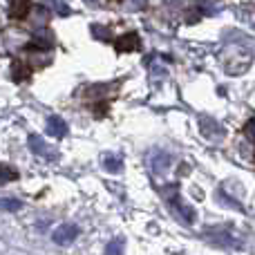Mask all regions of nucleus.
Instances as JSON below:
<instances>
[{
    "mask_svg": "<svg viewBox=\"0 0 255 255\" xmlns=\"http://www.w3.org/2000/svg\"><path fill=\"white\" fill-rule=\"evenodd\" d=\"M124 251V244L121 242H112L110 247H108V253H121Z\"/></svg>",
    "mask_w": 255,
    "mask_h": 255,
    "instance_id": "obj_9",
    "label": "nucleus"
},
{
    "mask_svg": "<svg viewBox=\"0 0 255 255\" xmlns=\"http://www.w3.org/2000/svg\"><path fill=\"white\" fill-rule=\"evenodd\" d=\"M29 143H31V148H34L36 154H49V148L45 143H40L38 136H29ZM49 157H54V154H49Z\"/></svg>",
    "mask_w": 255,
    "mask_h": 255,
    "instance_id": "obj_6",
    "label": "nucleus"
},
{
    "mask_svg": "<svg viewBox=\"0 0 255 255\" xmlns=\"http://www.w3.org/2000/svg\"><path fill=\"white\" fill-rule=\"evenodd\" d=\"M141 47V40H139V36L136 34H124V36H119V38L115 40V49L117 52H134V49H139Z\"/></svg>",
    "mask_w": 255,
    "mask_h": 255,
    "instance_id": "obj_2",
    "label": "nucleus"
},
{
    "mask_svg": "<svg viewBox=\"0 0 255 255\" xmlns=\"http://www.w3.org/2000/svg\"><path fill=\"white\" fill-rule=\"evenodd\" d=\"M121 166H124V163H121V159L106 157V168H108L110 172H119V170H121Z\"/></svg>",
    "mask_w": 255,
    "mask_h": 255,
    "instance_id": "obj_8",
    "label": "nucleus"
},
{
    "mask_svg": "<svg viewBox=\"0 0 255 255\" xmlns=\"http://www.w3.org/2000/svg\"><path fill=\"white\" fill-rule=\"evenodd\" d=\"M47 132L52 136H65L67 134V124L61 117H49L47 119Z\"/></svg>",
    "mask_w": 255,
    "mask_h": 255,
    "instance_id": "obj_4",
    "label": "nucleus"
},
{
    "mask_svg": "<svg viewBox=\"0 0 255 255\" xmlns=\"http://www.w3.org/2000/svg\"><path fill=\"white\" fill-rule=\"evenodd\" d=\"M20 206L18 199H0V211H20Z\"/></svg>",
    "mask_w": 255,
    "mask_h": 255,
    "instance_id": "obj_7",
    "label": "nucleus"
},
{
    "mask_svg": "<svg viewBox=\"0 0 255 255\" xmlns=\"http://www.w3.org/2000/svg\"><path fill=\"white\" fill-rule=\"evenodd\" d=\"M247 134H249V136H251V139L255 141V119H251V121H249V124H247Z\"/></svg>",
    "mask_w": 255,
    "mask_h": 255,
    "instance_id": "obj_10",
    "label": "nucleus"
},
{
    "mask_svg": "<svg viewBox=\"0 0 255 255\" xmlns=\"http://www.w3.org/2000/svg\"><path fill=\"white\" fill-rule=\"evenodd\" d=\"M76 235H79V226L76 224H61L52 233V240L56 244H70V242L76 240Z\"/></svg>",
    "mask_w": 255,
    "mask_h": 255,
    "instance_id": "obj_1",
    "label": "nucleus"
},
{
    "mask_svg": "<svg viewBox=\"0 0 255 255\" xmlns=\"http://www.w3.org/2000/svg\"><path fill=\"white\" fill-rule=\"evenodd\" d=\"M18 179V172L13 170L11 166H2L0 163V184H4V181H16Z\"/></svg>",
    "mask_w": 255,
    "mask_h": 255,
    "instance_id": "obj_5",
    "label": "nucleus"
},
{
    "mask_svg": "<svg viewBox=\"0 0 255 255\" xmlns=\"http://www.w3.org/2000/svg\"><path fill=\"white\" fill-rule=\"evenodd\" d=\"M29 9H31V0H11V4H9V18L25 20L29 16Z\"/></svg>",
    "mask_w": 255,
    "mask_h": 255,
    "instance_id": "obj_3",
    "label": "nucleus"
}]
</instances>
